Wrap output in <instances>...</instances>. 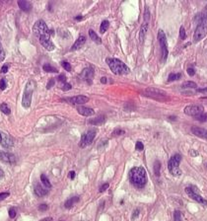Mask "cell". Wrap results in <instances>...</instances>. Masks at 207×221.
<instances>
[{"instance_id":"6da1fadb","label":"cell","mask_w":207,"mask_h":221,"mask_svg":"<svg viewBox=\"0 0 207 221\" xmlns=\"http://www.w3.org/2000/svg\"><path fill=\"white\" fill-rule=\"evenodd\" d=\"M33 31L35 35L37 36L39 41H40L41 45L44 47L46 51H51L54 49V45L51 39V35H49V31L48 26L44 20H39L36 22L34 25Z\"/></svg>"},{"instance_id":"7a4b0ae2","label":"cell","mask_w":207,"mask_h":221,"mask_svg":"<svg viewBox=\"0 0 207 221\" xmlns=\"http://www.w3.org/2000/svg\"><path fill=\"white\" fill-rule=\"evenodd\" d=\"M128 178H129V182L131 185L137 188H144L148 181L147 173H146L143 167H134V168H132L128 174Z\"/></svg>"},{"instance_id":"3957f363","label":"cell","mask_w":207,"mask_h":221,"mask_svg":"<svg viewBox=\"0 0 207 221\" xmlns=\"http://www.w3.org/2000/svg\"><path fill=\"white\" fill-rule=\"evenodd\" d=\"M107 63H108L110 69L116 75H124V74H128L130 72V69L128 68L126 64L117 58H107Z\"/></svg>"},{"instance_id":"277c9868","label":"cell","mask_w":207,"mask_h":221,"mask_svg":"<svg viewBox=\"0 0 207 221\" xmlns=\"http://www.w3.org/2000/svg\"><path fill=\"white\" fill-rule=\"evenodd\" d=\"M36 82L34 80L30 79L29 81L27 82L26 87H25L24 90V95L22 98V106L24 108H30V106L32 104V98H33V93L34 90L36 88Z\"/></svg>"},{"instance_id":"5b68a950","label":"cell","mask_w":207,"mask_h":221,"mask_svg":"<svg viewBox=\"0 0 207 221\" xmlns=\"http://www.w3.org/2000/svg\"><path fill=\"white\" fill-rule=\"evenodd\" d=\"M181 161V156L180 154H175L170 158L168 162V169L174 177H180L181 171L180 169V163Z\"/></svg>"},{"instance_id":"8992f818","label":"cell","mask_w":207,"mask_h":221,"mask_svg":"<svg viewBox=\"0 0 207 221\" xmlns=\"http://www.w3.org/2000/svg\"><path fill=\"white\" fill-rule=\"evenodd\" d=\"M206 35H207V17L203 18L200 21V23L196 27L193 35V42H198L202 39H204L206 37Z\"/></svg>"},{"instance_id":"52a82bcc","label":"cell","mask_w":207,"mask_h":221,"mask_svg":"<svg viewBox=\"0 0 207 221\" xmlns=\"http://www.w3.org/2000/svg\"><path fill=\"white\" fill-rule=\"evenodd\" d=\"M97 132H98L97 128H94V127L87 130L86 132L81 136L80 143H79L80 147L85 148V147H87L88 145H90L93 142V140H94V138L96 136V134H97Z\"/></svg>"},{"instance_id":"ba28073f","label":"cell","mask_w":207,"mask_h":221,"mask_svg":"<svg viewBox=\"0 0 207 221\" xmlns=\"http://www.w3.org/2000/svg\"><path fill=\"white\" fill-rule=\"evenodd\" d=\"M144 94L145 96H147V97H151L153 99L159 100V101H166V100H168L167 94L165 92L162 90H159V89H156V88L149 87L147 89H145Z\"/></svg>"},{"instance_id":"9c48e42d","label":"cell","mask_w":207,"mask_h":221,"mask_svg":"<svg viewBox=\"0 0 207 221\" xmlns=\"http://www.w3.org/2000/svg\"><path fill=\"white\" fill-rule=\"evenodd\" d=\"M158 41H159L160 47H161L163 61H166V59L168 58V54H169V51H168V42H167L166 35L162 30L158 31Z\"/></svg>"},{"instance_id":"30bf717a","label":"cell","mask_w":207,"mask_h":221,"mask_svg":"<svg viewBox=\"0 0 207 221\" xmlns=\"http://www.w3.org/2000/svg\"><path fill=\"white\" fill-rule=\"evenodd\" d=\"M203 110H204V109H203V107L200 105H190V106L185 107L184 112L185 115L196 117L197 116L203 114Z\"/></svg>"},{"instance_id":"8fae6325","label":"cell","mask_w":207,"mask_h":221,"mask_svg":"<svg viewBox=\"0 0 207 221\" xmlns=\"http://www.w3.org/2000/svg\"><path fill=\"white\" fill-rule=\"evenodd\" d=\"M185 192H187L192 199H194L195 201H197L203 205H207V201H205L201 195H199L197 192H196V190H193V188H191V187L185 188Z\"/></svg>"},{"instance_id":"7c38bea8","label":"cell","mask_w":207,"mask_h":221,"mask_svg":"<svg viewBox=\"0 0 207 221\" xmlns=\"http://www.w3.org/2000/svg\"><path fill=\"white\" fill-rule=\"evenodd\" d=\"M80 77L82 80L86 81L87 83L91 84L92 83V80H93V77H94V70L91 67H87V68H84L83 71L81 72L80 74Z\"/></svg>"},{"instance_id":"4fadbf2b","label":"cell","mask_w":207,"mask_h":221,"mask_svg":"<svg viewBox=\"0 0 207 221\" xmlns=\"http://www.w3.org/2000/svg\"><path fill=\"white\" fill-rule=\"evenodd\" d=\"M65 101L71 103L73 105H83L85 103H87L89 101V98L86 96L83 95H79V96H75V97H71V98H66Z\"/></svg>"},{"instance_id":"5bb4252c","label":"cell","mask_w":207,"mask_h":221,"mask_svg":"<svg viewBox=\"0 0 207 221\" xmlns=\"http://www.w3.org/2000/svg\"><path fill=\"white\" fill-rule=\"evenodd\" d=\"M0 160L4 161L6 163H10V164H14L16 161L15 156L11 153H7V152H1L0 151Z\"/></svg>"},{"instance_id":"9a60e30c","label":"cell","mask_w":207,"mask_h":221,"mask_svg":"<svg viewBox=\"0 0 207 221\" xmlns=\"http://www.w3.org/2000/svg\"><path fill=\"white\" fill-rule=\"evenodd\" d=\"M1 144L3 147L5 148H10L12 147L14 144V140L13 138L8 135L7 133H2V140H1Z\"/></svg>"},{"instance_id":"2e32d148","label":"cell","mask_w":207,"mask_h":221,"mask_svg":"<svg viewBox=\"0 0 207 221\" xmlns=\"http://www.w3.org/2000/svg\"><path fill=\"white\" fill-rule=\"evenodd\" d=\"M77 110L80 115L84 116V117H91V116L95 115L94 110L91 109V108H86V107H78Z\"/></svg>"},{"instance_id":"e0dca14e","label":"cell","mask_w":207,"mask_h":221,"mask_svg":"<svg viewBox=\"0 0 207 221\" xmlns=\"http://www.w3.org/2000/svg\"><path fill=\"white\" fill-rule=\"evenodd\" d=\"M191 131L194 135H196V136H199V137H202V138H207V130L204 129V128L194 126V127L191 128Z\"/></svg>"},{"instance_id":"ac0fdd59","label":"cell","mask_w":207,"mask_h":221,"mask_svg":"<svg viewBox=\"0 0 207 221\" xmlns=\"http://www.w3.org/2000/svg\"><path fill=\"white\" fill-rule=\"evenodd\" d=\"M18 5L21 8L22 11H25V12H30L32 10V4L31 2L27 1V0H19L18 1Z\"/></svg>"},{"instance_id":"d6986e66","label":"cell","mask_w":207,"mask_h":221,"mask_svg":"<svg viewBox=\"0 0 207 221\" xmlns=\"http://www.w3.org/2000/svg\"><path fill=\"white\" fill-rule=\"evenodd\" d=\"M85 42H86V38H85V36H80V37L76 40V42H74V45H72V48H71V51H77V49H79Z\"/></svg>"},{"instance_id":"ffe728a7","label":"cell","mask_w":207,"mask_h":221,"mask_svg":"<svg viewBox=\"0 0 207 221\" xmlns=\"http://www.w3.org/2000/svg\"><path fill=\"white\" fill-rule=\"evenodd\" d=\"M35 194L38 195V197H45V195H46L48 194V190H46L45 188L42 187L41 185L37 184L35 186Z\"/></svg>"},{"instance_id":"44dd1931","label":"cell","mask_w":207,"mask_h":221,"mask_svg":"<svg viewBox=\"0 0 207 221\" xmlns=\"http://www.w3.org/2000/svg\"><path fill=\"white\" fill-rule=\"evenodd\" d=\"M105 122H106V117L101 115V116H98L97 117H95V119L90 120H89V123L92 124V126H100V124H103Z\"/></svg>"},{"instance_id":"7402d4cb","label":"cell","mask_w":207,"mask_h":221,"mask_svg":"<svg viewBox=\"0 0 207 221\" xmlns=\"http://www.w3.org/2000/svg\"><path fill=\"white\" fill-rule=\"evenodd\" d=\"M147 30H148V22H145V21H144L143 24H142V26H141L140 33H139V41H140V42H143Z\"/></svg>"},{"instance_id":"603a6c76","label":"cell","mask_w":207,"mask_h":221,"mask_svg":"<svg viewBox=\"0 0 207 221\" xmlns=\"http://www.w3.org/2000/svg\"><path fill=\"white\" fill-rule=\"evenodd\" d=\"M80 201V198L79 197H72V198H69L67 201H65V204H64V206H65L66 208H71L72 206Z\"/></svg>"},{"instance_id":"cb8c5ba5","label":"cell","mask_w":207,"mask_h":221,"mask_svg":"<svg viewBox=\"0 0 207 221\" xmlns=\"http://www.w3.org/2000/svg\"><path fill=\"white\" fill-rule=\"evenodd\" d=\"M181 88L183 89H196L197 88V84L193 81H185L181 84Z\"/></svg>"},{"instance_id":"d4e9b609","label":"cell","mask_w":207,"mask_h":221,"mask_svg":"<svg viewBox=\"0 0 207 221\" xmlns=\"http://www.w3.org/2000/svg\"><path fill=\"white\" fill-rule=\"evenodd\" d=\"M89 37H90V39L93 42H97V44H101L102 42V40L100 39V37L93 30H89Z\"/></svg>"},{"instance_id":"484cf974","label":"cell","mask_w":207,"mask_h":221,"mask_svg":"<svg viewBox=\"0 0 207 221\" xmlns=\"http://www.w3.org/2000/svg\"><path fill=\"white\" fill-rule=\"evenodd\" d=\"M110 27V22L108 20H105L103 21L102 24H101V27H100V33L101 34H105L107 31H108Z\"/></svg>"},{"instance_id":"4316f807","label":"cell","mask_w":207,"mask_h":221,"mask_svg":"<svg viewBox=\"0 0 207 221\" xmlns=\"http://www.w3.org/2000/svg\"><path fill=\"white\" fill-rule=\"evenodd\" d=\"M41 181H42V185H44L45 188H51V182H49V180L48 179V177H46L45 174H42L41 175Z\"/></svg>"},{"instance_id":"83f0119b","label":"cell","mask_w":207,"mask_h":221,"mask_svg":"<svg viewBox=\"0 0 207 221\" xmlns=\"http://www.w3.org/2000/svg\"><path fill=\"white\" fill-rule=\"evenodd\" d=\"M42 68H44V71H45V72H51V73H56V72H57V69H56L55 67L51 66L49 63L44 64Z\"/></svg>"},{"instance_id":"f1b7e54d","label":"cell","mask_w":207,"mask_h":221,"mask_svg":"<svg viewBox=\"0 0 207 221\" xmlns=\"http://www.w3.org/2000/svg\"><path fill=\"white\" fill-rule=\"evenodd\" d=\"M181 73H171L169 75V77H168V81H169V82L176 81V80L181 79Z\"/></svg>"},{"instance_id":"f546056e","label":"cell","mask_w":207,"mask_h":221,"mask_svg":"<svg viewBox=\"0 0 207 221\" xmlns=\"http://www.w3.org/2000/svg\"><path fill=\"white\" fill-rule=\"evenodd\" d=\"M0 110H1V112L3 114H5V115H10V113H11V110H10V108L6 103H3V104L0 105Z\"/></svg>"},{"instance_id":"4dcf8cb0","label":"cell","mask_w":207,"mask_h":221,"mask_svg":"<svg viewBox=\"0 0 207 221\" xmlns=\"http://www.w3.org/2000/svg\"><path fill=\"white\" fill-rule=\"evenodd\" d=\"M160 169H161V163L158 160H156L154 163V173L157 177L160 176Z\"/></svg>"},{"instance_id":"1f68e13d","label":"cell","mask_w":207,"mask_h":221,"mask_svg":"<svg viewBox=\"0 0 207 221\" xmlns=\"http://www.w3.org/2000/svg\"><path fill=\"white\" fill-rule=\"evenodd\" d=\"M195 120H198V122H200V123H207V114H205V113L201 114V115L196 117Z\"/></svg>"},{"instance_id":"d6a6232c","label":"cell","mask_w":207,"mask_h":221,"mask_svg":"<svg viewBox=\"0 0 207 221\" xmlns=\"http://www.w3.org/2000/svg\"><path fill=\"white\" fill-rule=\"evenodd\" d=\"M124 133H125V131H124L123 129H120V128H116V129H115L113 131V136H119V135H123Z\"/></svg>"},{"instance_id":"836d02e7","label":"cell","mask_w":207,"mask_h":221,"mask_svg":"<svg viewBox=\"0 0 207 221\" xmlns=\"http://www.w3.org/2000/svg\"><path fill=\"white\" fill-rule=\"evenodd\" d=\"M4 58H5V52H4V49H3L1 41H0V62L3 61V60H4Z\"/></svg>"},{"instance_id":"e575fe53","label":"cell","mask_w":207,"mask_h":221,"mask_svg":"<svg viewBox=\"0 0 207 221\" xmlns=\"http://www.w3.org/2000/svg\"><path fill=\"white\" fill-rule=\"evenodd\" d=\"M174 221H181V211H178V210H176V211H175V214H174Z\"/></svg>"},{"instance_id":"d590c367","label":"cell","mask_w":207,"mask_h":221,"mask_svg":"<svg viewBox=\"0 0 207 221\" xmlns=\"http://www.w3.org/2000/svg\"><path fill=\"white\" fill-rule=\"evenodd\" d=\"M150 20V11L148 9V7L145 8V12H144V21L145 22H149Z\"/></svg>"},{"instance_id":"8d00e7d4","label":"cell","mask_w":207,"mask_h":221,"mask_svg":"<svg viewBox=\"0 0 207 221\" xmlns=\"http://www.w3.org/2000/svg\"><path fill=\"white\" fill-rule=\"evenodd\" d=\"M61 66L66 71H71V65H70V63H68L67 61H62L61 62Z\"/></svg>"},{"instance_id":"74e56055","label":"cell","mask_w":207,"mask_h":221,"mask_svg":"<svg viewBox=\"0 0 207 221\" xmlns=\"http://www.w3.org/2000/svg\"><path fill=\"white\" fill-rule=\"evenodd\" d=\"M135 148H136V150L138 151H142L144 149V145L141 141H137L136 144H135Z\"/></svg>"},{"instance_id":"f35d334b","label":"cell","mask_w":207,"mask_h":221,"mask_svg":"<svg viewBox=\"0 0 207 221\" xmlns=\"http://www.w3.org/2000/svg\"><path fill=\"white\" fill-rule=\"evenodd\" d=\"M180 38L181 40H184V39L187 38V34H185V30L184 27H181V29H180Z\"/></svg>"},{"instance_id":"ab89813d","label":"cell","mask_w":207,"mask_h":221,"mask_svg":"<svg viewBox=\"0 0 207 221\" xmlns=\"http://www.w3.org/2000/svg\"><path fill=\"white\" fill-rule=\"evenodd\" d=\"M6 87H7V83H6L5 78H2V79L0 80V89H1V90H5Z\"/></svg>"},{"instance_id":"60d3db41","label":"cell","mask_w":207,"mask_h":221,"mask_svg":"<svg viewBox=\"0 0 207 221\" xmlns=\"http://www.w3.org/2000/svg\"><path fill=\"white\" fill-rule=\"evenodd\" d=\"M16 214H17V212H16V209L15 208H10L9 209V216H10V218H15Z\"/></svg>"},{"instance_id":"b9f144b4","label":"cell","mask_w":207,"mask_h":221,"mask_svg":"<svg viewBox=\"0 0 207 221\" xmlns=\"http://www.w3.org/2000/svg\"><path fill=\"white\" fill-rule=\"evenodd\" d=\"M109 187H110V185H109L108 183H106V184L102 185L101 188H100V192H104L105 191H107V190H108V188H109Z\"/></svg>"},{"instance_id":"7bdbcfd3","label":"cell","mask_w":207,"mask_h":221,"mask_svg":"<svg viewBox=\"0 0 207 221\" xmlns=\"http://www.w3.org/2000/svg\"><path fill=\"white\" fill-rule=\"evenodd\" d=\"M54 83H55V80H54V78H51V80L48 81V85H46V89H51L53 85H54Z\"/></svg>"},{"instance_id":"ee69618b","label":"cell","mask_w":207,"mask_h":221,"mask_svg":"<svg viewBox=\"0 0 207 221\" xmlns=\"http://www.w3.org/2000/svg\"><path fill=\"white\" fill-rule=\"evenodd\" d=\"M61 89H62L63 91H68V90H71V85H70L69 83H64Z\"/></svg>"},{"instance_id":"f6af8a7d","label":"cell","mask_w":207,"mask_h":221,"mask_svg":"<svg viewBox=\"0 0 207 221\" xmlns=\"http://www.w3.org/2000/svg\"><path fill=\"white\" fill-rule=\"evenodd\" d=\"M9 195H10L9 192H1V194H0V201H3V199H5L6 198H8Z\"/></svg>"},{"instance_id":"bcb514c9","label":"cell","mask_w":207,"mask_h":221,"mask_svg":"<svg viewBox=\"0 0 207 221\" xmlns=\"http://www.w3.org/2000/svg\"><path fill=\"white\" fill-rule=\"evenodd\" d=\"M187 74L190 76H193L194 74H195V70H194V68H192V67H190V68H187Z\"/></svg>"},{"instance_id":"7dc6e473","label":"cell","mask_w":207,"mask_h":221,"mask_svg":"<svg viewBox=\"0 0 207 221\" xmlns=\"http://www.w3.org/2000/svg\"><path fill=\"white\" fill-rule=\"evenodd\" d=\"M57 80H58L59 82H64V83H65L66 77H65V75H64V74H60V75L57 77Z\"/></svg>"},{"instance_id":"c3c4849f","label":"cell","mask_w":207,"mask_h":221,"mask_svg":"<svg viewBox=\"0 0 207 221\" xmlns=\"http://www.w3.org/2000/svg\"><path fill=\"white\" fill-rule=\"evenodd\" d=\"M48 208V206L46 205V204H41L40 206H39V210H41V211H45L46 209Z\"/></svg>"},{"instance_id":"681fc988","label":"cell","mask_w":207,"mask_h":221,"mask_svg":"<svg viewBox=\"0 0 207 221\" xmlns=\"http://www.w3.org/2000/svg\"><path fill=\"white\" fill-rule=\"evenodd\" d=\"M196 92H197V93L207 94V87L206 88H203V89H196Z\"/></svg>"},{"instance_id":"f907efd6","label":"cell","mask_w":207,"mask_h":221,"mask_svg":"<svg viewBox=\"0 0 207 221\" xmlns=\"http://www.w3.org/2000/svg\"><path fill=\"white\" fill-rule=\"evenodd\" d=\"M68 177H69L70 180H73L74 179V178H75V172H74V171H71V172H69Z\"/></svg>"},{"instance_id":"816d5d0a","label":"cell","mask_w":207,"mask_h":221,"mask_svg":"<svg viewBox=\"0 0 207 221\" xmlns=\"http://www.w3.org/2000/svg\"><path fill=\"white\" fill-rule=\"evenodd\" d=\"M7 71H8V65H3L2 68H1V72L2 73H6Z\"/></svg>"},{"instance_id":"f5cc1de1","label":"cell","mask_w":207,"mask_h":221,"mask_svg":"<svg viewBox=\"0 0 207 221\" xmlns=\"http://www.w3.org/2000/svg\"><path fill=\"white\" fill-rule=\"evenodd\" d=\"M190 154L191 156H197V155H198V153L196 152V150H194V149H192V150H190Z\"/></svg>"},{"instance_id":"db71d44e","label":"cell","mask_w":207,"mask_h":221,"mask_svg":"<svg viewBox=\"0 0 207 221\" xmlns=\"http://www.w3.org/2000/svg\"><path fill=\"white\" fill-rule=\"evenodd\" d=\"M138 213H139V210L138 209L137 210H134L133 215H132V218H135V217H137L138 216Z\"/></svg>"},{"instance_id":"11a10c76","label":"cell","mask_w":207,"mask_h":221,"mask_svg":"<svg viewBox=\"0 0 207 221\" xmlns=\"http://www.w3.org/2000/svg\"><path fill=\"white\" fill-rule=\"evenodd\" d=\"M101 83H103V84H106L107 83V78L106 77H102L101 78Z\"/></svg>"},{"instance_id":"9f6ffc18","label":"cell","mask_w":207,"mask_h":221,"mask_svg":"<svg viewBox=\"0 0 207 221\" xmlns=\"http://www.w3.org/2000/svg\"><path fill=\"white\" fill-rule=\"evenodd\" d=\"M41 221H52V218L51 217H45V218L42 219Z\"/></svg>"},{"instance_id":"6f0895ef","label":"cell","mask_w":207,"mask_h":221,"mask_svg":"<svg viewBox=\"0 0 207 221\" xmlns=\"http://www.w3.org/2000/svg\"><path fill=\"white\" fill-rule=\"evenodd\" d=\"M82 19H83V17H82L81 15H78L76 18H75V20H76V21H80V20H82Z\"/></svg>"},{"instance_id":"680465c9","label":"cell","mask_w":207,"mask_h":221,"mask_svg":"<svg viewBox=\"0 0 207 221\" xmlns=\"http://www.w3.org/2000/svg\"><path fill=\"white\" fill-rule=\"evenodd\" d=\"M3 174H4V173H3V171H2V169H1V168H0V178H1V177H3Z\"/></svg>"},{"instance_id":"91938a15","label":"cell","mask_w":207,"mask_h":221,"mask_svg":"<svg viewBox=\"0 0 207 221\" xmlns=\"http://www.w3.org/2000/svg\"><path fill=\"white\" fill-rule=\"evenodd\" d=\"M1 140H2V133L0 132V143H1Z\"/></svg>"},{"instance_id":"94428289","label":"cell","mask_w":207,"mask_h":221,"mask_svg":"<svg viewBox=\"0 0 207 221\" xmlns=\"http://www.w3.org/2000/svg\"><path fill=\"white\" fill-rule=\"evenodd\" d=\"M60 221H63V220H60Z\"/></svg>"},{"instance_id":"6125c7cd","label":"cell","mask_w":207,"mask_h":221,"mask_svg":"<svg viewBox=\"0 0 207 221\" xmlns=\"http://www.w3.org/2000/svg\"><path fill=\"white\" fill-rule=\"evenodd\" d=\"M206 139H207V138H206Z\"/></svg>"}]
</instances>
